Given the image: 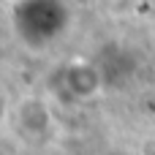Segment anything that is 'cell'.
I'll list each match as a JSON object with an SVG mask.
<instances>
[{"mask_svg": "<svg viewBox=\"0 0 155 155\" xmlns=\"http://www.w3.org/2000/svg\"><path fill=\"white\" fill-rule=\"evenodd\" d=\"M68 5L65 0H16L11 8V25L19 41L27 46H49L68 27Z\"/></svg>", "mask_w": 155, "mask_h": 155, "instance_id": "6da1fadb", "label": "cell"}]
</instances>
